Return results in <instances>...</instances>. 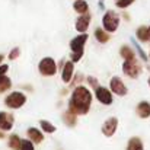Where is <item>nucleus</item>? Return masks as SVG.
<instances>
[{
    "instance_id": "nucleus-1",
    "label": "nucleus",
    "mask_w": 150,
    "mask_h": 150,
    "mask_svg": "<svg viewBox=\"0 0 150 150\" xmlns=\"http://www.w3.org/2000/svg\"><path fill=\"white\" fill-rule=\"evenodd\" d=\"M91 103H92V95L89 92V89L83 88V86H79L74 89L73 95H71V99L69 103V108L73 114H88L89 108H91Z\"/></svg>"
},
{
    "instance_id": "nucleus-2",
    "label": "nucleus",
    "mask_w": 150,
    "mask_h": 150,
    "mask_svg": "<svg viewBox=\"0 0 150 150\" xmlns=\"http://www.w3.org/2000/svg\"><path fill=\"white\" fill-rule=\"evenodd\" d=\"M88 41V34L83 32L79 37L73 38L70 41V48H71V61L77 63L82 57H83V50H85V44Z\"/></svg>"
},
{
    "instance_id": "nucleus-3",
    "label": "nucleus",
    "mask_w": 150,
    "mask_h": 150,
    "mask_svg": "<svg viewBox=\"0 0 150 150\" xmlns=\"http://www.w3.org/2000/svg\"><path fill=\"white\" fill-rule=\"evenodd\" d=\"M102 25L105 28V31L108 32H115L118 25H120V16L114 12V10H108L103 18H102Z\"/></svg>"
},
{
    "instance_id": "nucleus-4",
    "label": "nucleus",
    "mask_w": 150,
    "mask_h": 150,
    "mask_svg": "<svg viewBox=\"0 0 150 150\" xmlns=\"http://www.w3.org/2000/svg\"><path fill=\"white\" fill-rule=\"evenodd\" d=\"M122 71H124V74H127V76L136 79V77H139V74L142 73V66H140V63H139L136 58L125 60V61H124V66H122Z\"/></svg>"
},
{
    "instance_id": "nucleus-5",
    "label": "nucleus",
    "mask_w": 150,
    "mask_h": 150,
    "mask_svg": "<svg viewBox=\"0 0 150 150\" xmlns=\"http://www.w3.org/2000/svg\"><path fill=\"white\" fill-rule=\"evenodd\" d=\"M25 102H26V96H25L23 93H21V92H12V93L4 99L6 106H9V108H12V109L21 108Z\"/></svg>"
},
{
    "instance_id": "nucleus-6",
    "label": "nucleus",
    "mask_w": 150,
    "mask_h": 150,
    "mask_svg": "<svg viewBox=\"0 0 150 150\" xmlns=\"http://www.w3.org/2000/svg\"><path fill=\"white\" fill-rule=\"evenodd\" d=\"M41 74L44 76H54L55 71H57V66H55V61L51 58V57H45L40 61V66H38Z\"/></svg>"
},
{
    "instance_id": "nucleus-7",
    "label": "nucleus",
    "mask_w": 150,
    "mask_h": 150,
    "mask_svg": "<svg viewBox=\"0 0 150 150\" xmlns=\"http://www.w3.org/2000/svg\"><path fill=\"white\" fill-rule=\"evenodd\" d=\"M117 127H118V120L114 118V117H112V118H108V120L103 122V125H102V133H103V136H106V137L114 136Z\"/></svg>"
},
{
    "instance_id": "nucleus-8",
    "label": "nucleus",
    "mask_w": 150,
    "mask_h": 150,
    "mask_svg": "<svg viewBox=\"0 0 150 150\" xmlns=\"http://www.w3.org/2000/svg\"><path fill=\"white\" fill-rule=\"evenodd\" d=\"M89 23H91V15L86 12V13H83V15H80V16L77 18V21H76V29H77L80 34H83V32L88 31Z\"/></svg>"
},
{
    "instance_id": "nucleus-9",
    "label": "nucleus",
    "mask_w": 150,
    "mask_h": 150,
    "mask_svg": "<svg viewBox=\"0 0 150 150\" xmlns=\"http://www.w3.org/2000/svg\"><path fill=\"white\" fill-rule=\"evenodd\" d=\"M111 89H112V92H114L115 95H118V96H124V95L127 93L125 85H124L122 80L118 79V77H112V80H111Z\"/></svg>"
},
{
    "instance_id": "nucleus-10",
    "label": "nucleus",
    "mask_w": 150,
    "mask_h": 150,
    "mask_svg": "<svg viewBox=\"0 0 150 150\" xmlns=\"http://www.w3.org/2000/svg\"><path fill=\"white\" fill-rule=\"evenodd\" d=\"M13 115L9 114V112H0V128L3 131H9L12 127H13Z\"/></svg>"
},
{
    "instance_id": "nucleus-11",
    "label": "nucleus",
    "mask_w": 150,
    "mask_h": 150,
    "mask_svg": "<svg viewBox=\"0 0 150 150\" xmlns=\"http://www.w3.org/2000/svg\"><path fill=\"white\" fill-rule=\"evenodd\" d=\"M96 98L99 100L100 103H103V105H111L112 103V95H111V92L108 91V89H105V88H96Z\"/></svg>"
},
{
    "instance_id": "nucleus-12",
    "label": "nucleus",
    "mask_w": 150,
    "mask_h": 150,
    "mask_svg": "<svg viewBox=\"0 0 150 150\" xmlns=\"http://www.w3.org/2000/svg\"><path fill=\"white\" fill-rule=\"evenodd\" d=\"M71 76H73V61H67V63L64 64L63 74H61V77H63V82L69 83V82L71 80Z\"/></svg>"
},
{
    "instance_id": "nucleus-13",
    "label": "nucleus",
    "mask_w": 150,
    "mask_h": 150,
    "mask_svg": "<svg viewBox=\"0 0 150 150\" xmlns=\"http://www.w3.org/2000/svg\"><path fill=\"white\" fill-rule=\"evenodd\" d=\"M137 115L142 117V118H147L150 117V103L149 102H140L137 105Z\"/></svg>"
},
{
    "instance_id": "nucleus-14",
    "label": "nucleus",
    "mask_w": 150,
    "mask_h": 150,
    "mask_svg": "<svg viewBox=\"0 0 150 150\" xmlns=\"http://www.w3.org/2000/svg\"><path fill=\"white\" fill-rule=\"evenodd\" d=\"M28 136H29V140H32L34 143H41L44 140V136L40 130L37 128H29L28 130Z\"/></svg>"
},
{
    "instance_id": "nucleus-15",
    "label": "nucleus",
    "mask_w": 150,
    "mask_h": 150,
    "mask_svg": "<svg viewBox=\"0 0 150 150\" xmlns=\"http://www.w3.org/2000/svg\"><path fill=\"white\" fill-rule=\"evenodd\" d=\"M73 9H74V12L83 15V13L88 12L89 4H88V1H85V0H76V1L73 3Z\"/></svg>"
},
{
    "instance_id": "nucleus-16",
    "label": "nucleus",
    "mask_w": 150,
    "mask_h": 150,
    "mask_svg": "<svg viewBox=\"0 0 150 150\" xmlns=\"http://www.w3.org/2000/svg\"><path fill=\"white\" fill-rule=\"evenodd\" d=\"M127 150H143V143H142V140L137 139V137L130 139V142H128V144H127Z\"/></svg>"
},
{
    "instance_id": "nucleus-17",
    "label": "nucleus",
    "mask_w": 150,
    "mask_h": 150,
    "mask_svg": "<svg viewBox=\"0 0 150 150\" xmlns=\"http://www.w3.org/2000/svg\"><path fill=\"white\" fill-rule=\"evenodd\" d=\"M21 146H22V140L16 134L9 137V147L12 150H21Z\"/></svg>"
},
{
    "instance_id": "nucleus-18",
    "label": "nucleus",
    "mask_w": 150,
    "mask_h": 150,
    "mask_svg": "<svg viewBox=\"0 0 150 150\" xmlns=\"http://www.w3.org/2000/svg\"><path fill=\"white\" fill-rule=\"evenodd\" d=\"M137 38H139L142 42L149 41V35H147V28H146V26H140V28L137 29Z\"/></svg>"
},
{
    "instance_id": "nucleus-19",
    "label": "nucleus",
    "mask_w": 150,
    "mask_h": 150,
    "mask_svg": "<svg viewBox=\"0 0 150 150\" xmlns=\"http://www.w3.org/2000/svg\"><path fill=\"white\" fill-rule=\"evenodd\" d=\"M95 37H96V40L99 41V42H106L108 40H109V37H108V34H106V31H103V29H100L98 28L96 31H95Z\"/></svg>"
},
{
    "instance_id": "nucleus-20",
    "label": "nucleus",
    "mask_w": 150,
    "mask_h": 150,
    "mask_svg": "<svg viewBox=\"0 0 150 150\" xmlns=\"http://www.w3.org/2000/svg\"><path fill=\"white\" fill-rule=\"evenodd\" d=\"M10 79L9 77H6V76H1L0 77V93H3V92H6L7 89H10Z\"/></svg>"
},
{
    "instance_id": "nucleus-21",
    "label": "nucleus",
    "mask_w": 150,
    "mask_h": 150,
    "mask_svg": "<svg viewBox=\"0 0 150 150\" xmlns=\"http://www.w3.org/2000/svg\"><path fill=\"white\" fill-rule=\"evenodd\" d=\"M121 55L124 57V60H131V58H136V57H134V51L131 50L130 47H127V45L121 48Z\"/></svg>"
},
{
    "instance_id": "nucleus-22",
    "label": "nucleus",
    "mask_w": 150,
    "mask_h": 150,
    "mask_svg": "<svg viewBox=\"0 0 150 150\" xmlns=\"http://www.w3.org/2000/svg\"><path fill=\"white\" fill-rule=\"evenodd\" d=\"M64 121L67 122V125H74L76 124V114H73L71 111L64 114Z\"/></svg>"
},
{
    "instance_id": "nucleus-23",
    "label": "nucleus",
    "mask_w": 150,
    "mask_h": 150,
    "mask_svg": "<svg viewBox=\"0 0 150 150\" xmlns=\"http://www.w3.org/2000/svg\"><path fill=\"white\" fill-rule=\"evenodd\" d=\"M40 124H41V127H42V130H44L45 133H54V131H55V127L51 124L50 121H45V120H42Z\"/></svg>"
},
{
    "instance_id": "nucleus-24",
    "label": "nucleus",
    "mask_w": 150,
    "mask_h": 150,
    "mask_svg": "<svg viewBox=\"0 0 150 150\" xmlns=\"http://www.w3.org/2000/svg\"><path fill=\"white\" fill-rule=\"evenodd\" d=\"M136 0H115V4H117V7H120V9H127L130 4H133Z\"/></svg>"
},
{
    "instance_id": "nucleus-25",
    "label": "nucleus",
    "mask_w": 150,
    "mask_h": 150,
    "mask_svg": "<svg viewBox=\"0 0 150 150\" xmlns=\"http://www.w3.org/2000/svg\"><path fill=\"white\" fill-rule=\"evenodd\" d=\"M21 150H35V147H34V142H32V140H22Z\"/></svg>"
},
{
    "instance_id": "nucleus-26",
    "label": "nucleus",
    "mask_w": 150,
    "mask_h": 150,
    "mask_svg": "<svg viewBox=\"0 0 150 150\" xmlns=\"http://www.w3.org/2000/svg\"><path fill=\"white\" fill-rule=\"evenodd\" d=\"M19 52H21V50H19V48H15V50H12V51H10V55H9V58H10V60H15V58H18Z\"/></svg>"
},
{
    "instance_id": "nucleus-27",
    "label": "nucleus",
    "mask_w": 150,
    "mask_h": 150,
    "mask_svg": "<svg viewBox=\"0 0 150 150\" xmlns=\"http://www.w3.org/2000/svg\"><path fill=\"white\" fill-rule=\"evenodd\" d=\"M7 69H9V67H7L6 64H3V66H0V77L6 74V71H7Z\"/></svg>"
},
{
    "instance_id": "nucleus-28",
    "label": "nucleus",
    "mask_w": 150,
    "mask_h": 150,
    "mask_svg": "<svg viewBox=\"0 0 150 150\" xmlns=\"http://www.w3.org/2000/svg\"><path fill=\"white\" fill-rule=\"evenodd\" d=\"M89 83H91L92 86H96V85H98V80L93 79V77H89Z\"/></svg>"
},
{
    "instance_id": "nucleus-29",
    "label": "nucleus",
    "mask_w": 150,
    "mask_h": 150,
    "mask_svg": "<svg viewBox=\"0 0 150 150\" xmlns=\"http://www.w3.org/2000/svg\"><path fill=\"white\" fill-rule=\"evenodd\" d=\"M147 35H149V41H150V26L147 28Z\"/></svg>"
},
{
    "instance_id": "nucleus-30",
    "label": "nucleus",
    "mask_w": 150,
    "mask_h": 150,
    "mask_svg": "<svg viewBox=\"0 0 150 150\" xmlns=\"http://www.w3.org/2000/svg\"><path fill=\"white\" fill-rule=\"evenodd\" d=\"M1 61H3V55L0 54V64H1Z\"/></svg>"
},
{
    "instance_id": "nucleus-31",
    "label": "nucleus",
    "mask_w": 150,
    "mask_h": 150,
    "mask_svg": "<svg viewBox=\"0 0 150 150\" xmlns=\"http://www.w3.org/2000/svg\"><path fill=\"white\" fill-rule=\"evenodd\" d=\"M3 137H4V136H3V133H0V139H3Z\"/></svg>"
},
{
    "instance_id": "nucleus-32",
    "label": "nucleus",
    "mask_w": 150,
    "mask_h": 150,
    "mask_svg": "<svg viewBox=\"0 0 150 150\" xmlns=\"http://www.w3.org/2000/svg\"><path fill=\"white\" fill-rule=\"evenodd\" d=\"M149 86H150V79H149Z\"/></svg>"
}]
</instances>
